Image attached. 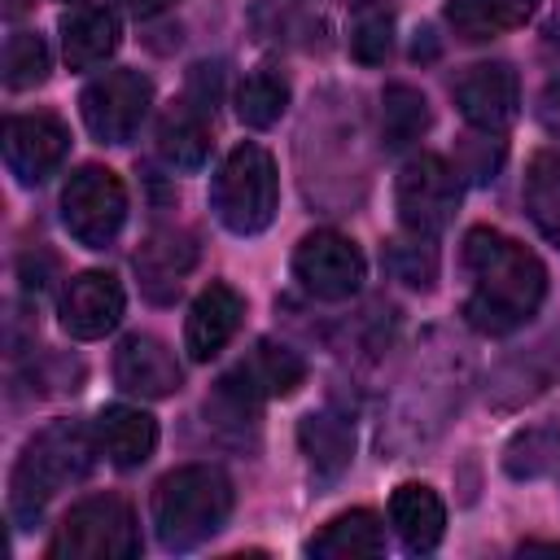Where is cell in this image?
<instances>
[{"instance_id": "16", "label": "cell", "mask_w": 560, "mask_h": 560, "mask_svg": "<svg viewBox=\"0 0 560 560\" xmlns=\"http://www.w3.org/2000/svg\"><path fill=\"white\" fill-rule=\"evenodd\" d=\"M118 48V18L109 4H74L61 18V57L70 70H96Z\"/></svg>"}, {"instance_id": "24", "label": "cell", "mask_w": 560, "mask_h": 560, "mask_svg": "<svg viewBox=\"0 0 560 560\" xmlns=\"http://www.w3.org/2000/svg\"><path fill=\"white\" fill-rule=\"evenodd\" d=\"M433 114L424 92H416L411 83H389L381 96V140L385 149H407L429 131Z\"/></svg>"}, {"instance_id": "30", "label": "cell", "mask_w": 560, "mask_h": 560, "mask_svg": "<svg viewBox=\"0 0 560 560\" xmlns=\"http://www.w3.org/2000/svg\"><path fill=\"white\" fill-rule=\"evenodd\" d=\"M538 122H542L547 136L560 140V79L542 88V96H538Z\"/></svg>"}, {"instance_id": "31", "label": "cell", "mask_w": 560, "mask_h": 560, "mask_svg": "<svg viewBox=\"0 0 560 560\" xmlns=\"http://www.w3.org/2000/svg\"><path fill=\"white\" fill-rule=\"evenodd\" d=\"M131 18H153V13H162V9H171L175 0H118Z\"/></svg>"}, {"instance_id": "10", "label": "cell", "mask_w": 560, "mask_h": 560, "mask_svg": "<svg viewBox=\"0 0 560 560\" xmlns=\"http://www.w3.org/2000/svg\"><path fill=\"white\" fill-rule=\"evenodd\" d=\"M70 153V131L52 114H18L4 122V166L18 175V184L48 179Z\"/></svg>"}, {"instance_id": "3", "label": "cell", "mask_w": 560, "mask_h": 560, "mask_svg": "<svg viewBox=\"0 0 560 560\" xmlns=\"http://www.w3.org/2000/svg\"><path fill=\"white\" fill-rule=\"evenodd\" d=\"M101 446L92 442V433L83 429V424H74V420H52L48 429H39L31 442H26V451H22V459H18V468H13V516L22 521V525H31V521H39V512H44V503L61 490V486H70V481H83L88 472H92V455H96Z\"/></svg>"}, {"instance_id": "14", "label": "cell", "mask_w": 560, "mask_h": 560, "mask_svg": "<svg viewBox=\"0 0 560 560\" xmlns=\"http://www.w3.org/2000/svg\"><path fill=\"white\" fill-rule=\"evenodd\" d=\"M114 381L118 389L140 394V398H171L179 389V363L158 337L131 332L114 350Z\"/></svg>"}, {"instance_id": "25", "label": "cell", "mask_w": 560, "mask_h": 560, "mask_svg": "<svg viewBox=\"0 0 560 560\" xmlns=\"http://www.w3.org/2000/svg\"><path fill=\"white\" fill-rule=\"evenodd\" d=\"M525 210L534 228L560 249V153H538L525 171Z\"/></svg>"}, {"instance_id": "21", "label": "cell", "mask_w": 560, "mask_h": 560, "mask_svg": "<svg viewBox=\"0 0 560 560\" xmlns=\"http://www.w3.org/2000/svg\"><path fill=\"white\" fill-rule=\"evenodd\" d=\"M298 442L306 451V464L315 472V481H337L346 468H350V455H354V433L346 420L328 416V411H315L298 424Z\"/></svg>"}, {"instance_id": "27", "label": "cell", "mask_w": 560, "mask_h": 560, "mask_svg": "<svg viewBox=\"0 0 560 560\" xmlns=\"http://www.w3.org/2000/svg\"><path fill=\"white\" fill-rule=\"evenodd\" d=\"M433 236H402V241H389L385 245V271L394 276V280H402L407 289H433V280H438V254H433V245H429Z\"/></svg>"}, {"instance_id": "2", "label": "cell", "mask_w": 560, "mask_h": 560, "mask_svg": "<svg viewBox=\"0 0 560 560\" xmlns=\"http://www.w3.org/2000/svg\"><path fill=\"white\" fill-rule=\"evenodd\" d=\"M232 512V481L210 464H184L153 490V529L166 551H192L223 529Z\"/></svg>"}, {"instance_id": "11", "label": "cell", "mask_w": 560, "mask_h": 560, "mask_svg": "<svg viewBox=\"0 0 560 560\" xmlns=\"http://www.w3.org/2000/svg\"><path fill=\"white\" fill-rule=\"evenodd\" d=\"M455 105L477 131H503L521 109V83L508 61H477L455 79Z\"/></svg>"}, {"instance_id": "12", "label": "cell", "mask_w": 560, "mask_h": 560, "mask_svg": "<svg viewBox=\"0 0 560 560\" xmlns=\"http://www.w3.org/2000/svg\"><path fill=\"white\" fill-rule=\"evenodd\" d=\"M122 284L109 271H79L61 289V328L79 341H96L122 319Z\"/></svg>"}, {"instance_id": "9", "label": "cell", "mask_w": 560, "mask_h": 560, "mask_svg": "<svg viewBox=\"0 0 560 560\" xmlns=\"http://www.w3.org/2000/svg\"><path fill=\"white\" fill-rule=\"evenodd\" d=\"M293 276L324 302H346L363 284V254L341 232H311L293 249Z\"/></svg>"}, {"instance_id": "6", "label": "cell", "mask_w": 560, "mask_h": 560, "mask_svg": "<svg viewBox=\"0 0 560 560\" xmlns=\"http://www.w3.org/2000/svg\"><path fill=\"white\" fill-rule=\"evenodd\" d=\"M61 219L66 232L88 245L105 249L127 223V188L109 166H79L61 188Z\"/></svg>"}, {"instance_id": "4", "label": "cell", "mask_w": 560, "mask_h": 560, "mask_svg": "<svg viewBox=\"0 0 560 560\" xmlns=\"http://www.w3.org/2000/svg\"><path fill=\"white\" fill-rule=\"evenodd\" d=\"M210 201H214V214L228 232H236V236L262 232L280 206V175H276L271 153L262 144H249V140L236 144L214 171Z\"/></svg>"}, {"instance_id": "18", "label": "cell", "mask_w": 560, "mask_h": 560, "mask_svg": "<svg viewBox=\"0 0 560 560\" xmlns=\"http://www.w3.org/2000/svg\"><path fill=\"white\" fill-rule=\"evenodd\" d=\"M389 521H394V534L402 538V547L416 551V556H424V551H433V547L442 542L446 508H442V499H438L429 486L407 481V486H398L394 499H389Z\"/></svg>"}, {"instance_id": "22", "label": "cell", "mask_w": 560, "mask_h": 560, "mask_svg": "<svg viewBox=\"0 0 560 560\" xmlns=\"http://www.w3.org/2000/svg\"><path fill=\"white\" fill-rule=\"evenodd\" d=\"M534 9H538V0H451L446 22L464 39H490V35L525 26L534 18Z\"/></svg>"}, {"instance_id": "28", "label": "cell", "mask_w": 560, "mask_h": 560, "mask_svg": "<svg viewBox=\"0 0 560 560\" xmlns=\"http://www.w3.org/2000/svg\"><path fill=\"white\" fill-rule=\"evenodd\" d=\"M48 79V44L35 31H13L4 44V88L26 92Z\"/></svg>"}, {"instance_id": "26", "label": "cell", "mask_w": 560, "mask_h": 560, "mask_svg": "<svg viewBox=\"0 0 560 560\" xmlns=\"http://www.w3.org/2000/svg\"><path fill=\"white\" fill-rule=\"evenodd\" d=\"M289 109V83L276 70H254L236 88V114L245 127H271Z\"/></svg>"}, {"instance_id": "17", "label": "cell", "mask_w": 560, "mask_h": 560, "mask_svg": "<svg viewBox=\"0 0 560 560\" xmlns=\"http://www.w3.org/2000/svg\"><path fill=\"white\" fill-rule=\"evenodd\" d=\"M96 446L114 468H140L158 446V420L140 407L114 402L96 416Z\"/></svg>"}, {"instance_id": "13", "label": "cell", "mask_w": 560, "mask_h": 560, "mask_svg": "<svg viewBox=\"0 0 560 560\" xmlns=\"http://www.w3.org/2000/svg\"><path fill=\"white\" fill-rule=\"evenodd\" d=\"M241 315H245V298L232 284H206L192 298L188 319H184V350H188V359L210 363L236 337Z\"/></svg>"}, {"instance_id": "20", "label": "cell", "mask_w": 560, "mask_h": 560, "mask_svg": "<svg viewBox=\"0 0 560 560\" xmlns=\"http://www.w3.org/2000/svg\"><path fill=\"white\" fill-rule=\"evenodd\" d=\"M311 556L319 560H346V556H381L385 551V525L376 512L368 508H350L341 516H332L311 542H306Z\"/></svg>"}, {"instance_id": "8", "label": "cell", "mask_w": 560, "mask_h": 560, "mask_svg": "<svg viewBox=\"0 0 560 560\" xmlns=\"http://www.w3.org/2000/svg\"><path fill=\"white\" fill-rule=\"evenodd\" d=\"M394 206L407 232L416 236H438L459 206V175L451 171L446 158L438 153H420L398 171L394 184Z\"/></svg>"}, {"instance_id": "19", "label": "cell", "mask_w": 560, "mask_h": 560, "mask_svg": "<svg viewBox=\"0 0 560 560\" xmlns=\"http://www.w3.org/2000/svg\"><path fill=\"white\" fill-rule=\"evenodd\" d=\"M158 158L171 171H201L210 158V122L192 101H175L158 122Z\"/></svg>"}, {"instance_id": "15", "label": "cell", "mask_w": 560, "mask_h": 560, "mask_svg": "<svg viewBox=\"0 0 560 560\" xmlns=\"http://www.w3.org/2000/svg\"><path fill=\"white\" fill-rule=\"evenodd\" d=\"M192 262H197V245L179 228H162V232L144 236V245L136 249V276L153 302H171L179 293L184 276L192 271Z\"/></svg>"}, {"instance_id": "29", "label": "cell", "mask_w": 560, "mask_h": 560, "mask_svg": "<svg viewBox=\"0 0 560 560\" xmlns=\"http://www.w3.org/2000/svg\"><path fill=\"white\" fill-rule=\"evenodd\" d=\"M389 44H394V18L381 4L363 0L354 22H350V52H354V61L376 66V61L389 57Z\"/></svg>"}, {"instance_id": "1", "label": "cell", "mask_w": 560, "mask_h": 560, "mask_svg": "<svg viewBox=\"0 0 560 560\" xmlns=\"http://www.w3.org/2000/svg\"><path fill=\"white\" fill-rule=\"evenodd\" d=\"M464 271L472 276L464 315L477 332L490 337L516 332L547 293V267L538 254L494 228H472L464 236Z\"/></svg>"}, {"instance_id": "5", "label": "cell", "mask_w": 560, "mask_h": 560, "mask_svg": "<svg viewBox=\"0 0 560 560\" xmlns=\"http://www.w3.org/2000/svg\"><path fill=\"white\" fill-rule=\"evenodd\" d=\"M136 551L140 525L131 503L118 494H92L74 503L48 542V560H131Z\"/></svg>"}, {"instance_id": "23", "label": "cell", "mask_w": 560, "mask_h": 560, "mask_svg": "<svg viewBox=\"0 0 560 560\" xmlns=\"http://www.w3.org/2000/svg\"><path fill=\"white\" fill-rule=\"evenodd\" d=\"M236 368H241V376H245L262 398H289V394H298V385L306 381L302 354H293V350L280 346V341H258Z\"/></svg>"}, {"instance_id": "7", "label": "cell", "mask_w": 560, "mask_h": 560, "mask_svg": "<svg viewBox=\"0 0 560 560\" xmlns=\"http://www.w3.org/2000/svg\"><path fill=\"white\" fill-rule=\"evenodd\" d=\"M153 105V83L140 70H109L101 79H92L79 96V114L83 127L101 140V144H127L136 140V131L144 127Z\"/></svg>"}]
</instances>
